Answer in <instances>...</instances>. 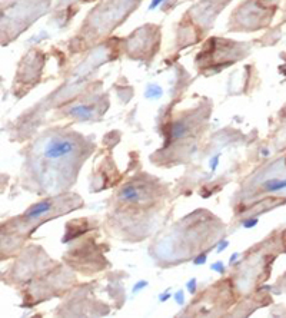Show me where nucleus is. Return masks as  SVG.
I'll return each instance as SVG.
<instances>
[{
  "label": "nucleus",
  "mask_w": 286,
  "mask_h": 318,
  "mask_svg": "<svg viewBox=\"0 0 286 318\" xmlns=\"http://www.w3.org/2000/svg\"><path fill=\"white\" fill-rule=\"evenodd\" d=\"M175 300H176V302H178L179 305H183V304H185V297H183V292H182V291H178V292H176Z\"/></svg>",
  "instance_id": "15"
},
{
  "label": "nucleus",
  "mask_w": 286,
  "mask_h": 318,
  "mask_svg": "<svg viewBox=\"0 0 286 318\" xmlns=\"http://www.w3.org/2000/svg\"><path fill=\"white\" fill-rule=\"evenodd\" d=\"M76 151H78V143L69 136L53 135L50 138H46L40 143L42 156L50 162L70 158Z\"/></svg>",
  "instance_id": "1"
},
{
  "label": "nucleus",
  "mask_w": 286,
  "mask_h": 318,
  "mask_svg": "<svg viewBox=\"0 0 286 318\" xmlns=\"http://www.w3.org/2000/svg\"><path fill=\"white\" fill-rule=\"evenodd\" d=\"M160 3H162V0H153V2L150 3V6H149V10H153V9H155V7H158Z\"/></svg>",
  "instance_id": "16"
},
{
  "label": "nucleus",
  "mask_w": 286,
  "mask_h": 318,
  "mask_svg": "<svg viewBox=\"0 0 286 318\" xmlns=\"http://www.w3.org/2000/svg\"><path fill=\"white\" fill-rule=\"evenodd\" d=\"M258 222H259V219L258 218H250V219H246L243 221V228H246V229H250V228H253L255 225H258Z\"/></svg>",
  "instance_id": "8"
},
{
  "label": "nucleus",
  "mask_w": 286,
  "mask_h": 318,
  "mask_svg": "<svg viewBox=\"0 0 286 318\" xmlns=\"http://www.w3.org/2000/svg\"><path fill=\"white\" fill-rule=\"evenodd\" d=\"M186 131H188V126H186V123L183 122V121L175 122L170 126V131H169V142L180 139L186 133Z\"/></svg>",
  "instance_id": "4"
},
{
  "label": "nucleus",
  "mask_w": 286,
  "mask_h": 318,
  "mask_svg": "<svg viewBox=\"0 0 286 318\" xmlns=\"http://www.w3.org/2000/svg\"><path fill=\"white\" fill-rule=\"evenodd\" d=\"M162 95H163V89L160 86L156 85V83H149L145 92L146 99H159Z\"/></svg>",
  "instance_id": "7"
},
{
  "label": "nucleus",
  "mask_w": 286,
  "mask_h": 318,
  "mask_svg": "<svg viewBox=\"0 0 286 318\" xmlns=\"http://www.w3.org/2000/svg\"><path fill=\"white\" fill-rule=\"evenodd\" d=\"M229 247V242L228 241H225V239H222V241H219V245H218V249H216V252L218 254H220L223 249H226V248Z\"/></svg>",
  "instance_id": "14"
},
{
  "label": "nucleus",
  "mask_w": 286,
  "mask_h": 318,
  "mask_svg": "<svg viewBox=\"0 0 286 318\" xmlns=\"http://www.w3.org/2000/svg\"><path fill=\"white\" fill-rule=\"evenodd\" d=\"M239 252H235V254H232L230 255V259H229V262H230V264H233V261H236L238 259V258H239Z\"/></svg>",
  "instance_id": "17"
},
{
  "label": "nucleus",
  "mask_w": 286,
  "mask_h": 318,
  "mask_svg": "<svg viewBox=\"0 0 286 318\" xmlns=\"http://www.w3.org/2000/svg\"><path fill=\"white\" fill-rule=\"evenodd\" d=\"M169 298H170V294H169V292H168V294H162V295H160V302L168 301Z\"/></svg>",
  "instance_id": "18"
},
{
  "label": "nucleus",
  "mask_w": 286,
  "mask_h": 318,
  "mask_svg": "<svg viewBox=\"0 0 286 318\" xmlns=\"http://www.w3.org/2000/svg\"><path fill=\"white\" fill-rule=\"evenodd\" d=\"M119 198L122 201H126V202H136V201H139L142 198V193L135 185L129 183V185L122 188L120 193H119Z\"/></svg>",
  "instance_id": "3"
},
{
  "label": "nucleus",
  "mask_w": 286,
  "mask_h": 318,
  "mask_svg": "<svg viewBox=\"0 0 286 318\" xmlns=\"http://www.w3.org/2000/svg\"><path fill=\"white\" fill-rule=\"evenodd\" d=\"M262 155L266 156V155H269V152H268V151H262Z\"/></svg>",
  "instance_id": "19"
},
{
  "label": "nucleus",
  "mask_w": 286,
  "mask_h": 318,
  "mask_svg": "<svg viewBox=\"0 0 286 318\" xmlns=\"http://www.w3.org/2000/svg\"><path fill=\"white\" fill-rule=\"evenodd\" d=\"M219 158H220V153L215 155L212 159H210V169H212V172H215L216 168H218V165H219Z\"/></svg>",
  "instance_id": "11"
},
{
  "label": "nucleus",
  "mask_w": 286,
  "mask_h": 318,
  "mask_svg": "<svg viewBox=\"0 0 286 318\" xmlns=\"http://www.w3.org/2000/svg\"><path fill=\"white\" fill-rule=\"evenodd\" d=\"M148 285V281H139L135 284V287L132 288V294H138L140 290H143V288Z\"/></svg>",
  "instance_id": "9"
},
{
  "label": "nucleus",
  "mask_w": 286,
  "mask_h": 318,
  "mask_svg": "<svg viewBox=\"0 0 286 318\" xmlns=\"http://www.w3.org/2000/svg\"><path fill=\"white\" fill-rule=\"evenodd\" d=\"M206 258H208V255H206V254L198 255V257L193 259V264H195V265H203L206 262Z\"/></svg>",
  "instance_id": "12"
},
{
  "label": "nucleus",
  "mask_w": 286,
  "mask_h": 318,
  "mask_svg": "<svg viewBox=\"0 0 286 318\" xmlns=\"http://www.w3.org/2000/svg\"><path fill=\"white\" fill-rule=\"evenodd\" d=\"M210 269L216 271L219 274H223V272H225V265H223V262H216V264L210 265Z\"/></svg>",
  "instance_id": "10"
},
{
  "label": "nucleus",
  "mask_w": 286,
  "mask_h": 318,
  "mask_svg": "<svg viewBox=\"0 0 286 318\" xmlns=\"http://www.w3.org/2000/svg\"><path fill=\"white\" fill-rule=\"evenodd\" d=\"M186 288H188V291L190 292V294H195V291H196V278H192V280L186 284Z\"/></svg>",
  "instance_id": "13"
},
{
  "label": "nucleus",
  "mask_w": 286,
  "mask_h": 318,
  "mask_svg": "<svg viewBox=\"0 0 286 318\" xmlns=\"http://www.w3.org/2000/svg\"><path fill=\"white\" fill-rule=\"evenodd\" d=\"M70 115L79 116V118H90L93 115V110H92V108H89L86 105H78L70 109Z\"/></svg>",
  "instance_id": "6"
},
{
  "label": "nucleus",
  "mask_w": 286,
  "mask_h": 318,
  "mask_svg": "<svg viewBox=\"0 0 286 318\" xmlns=\"http://www.w3.org/2000/svg\"><path fill=\"white\" fill-rule=\"evenodd\" d=\"M50 211H52V202L49 199H44L42 202L33 205L29 211H26L24 218L26 219H36V218H40L43 215H46V213H49Z\"/></svg>",
  "instance_id": "2"
},
{
  "label": "nucleus",
  "mask_w": 286,
  "mask_h": 318,
  "mask_svg": "<svg viewBox=\"0 0 286 318\" xmlns=\"http://www.w3.org/2000/svg\"><path fill=\"white\" fill-rule=\"evenodd\" d=\"M263 188L269 192H278V191H285L286 189V179H278V178H272V179L266 181L263 183Z\"/></svg>",
  "instance_id": "5"
}]
</instances>
